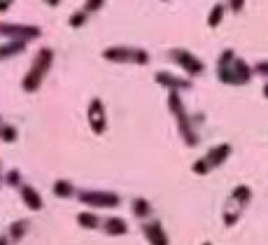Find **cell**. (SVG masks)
<instances>
[{
  "label": "cell",
  "mask_w": 268,
  "mask_h": 245,
  "mask_svg": "<svg viewBox=\"0 0 268 245\" xmlns=\"http://www.w3.org/2000/svg\"><path fill=\"white\" fill-rule=\"evenodd\" d=\"M79 200L97 208H114L119 204V197L112 192H81Z\"/></svg>",
  "instance_id": "cell-5"
},
{
  "label": "cell",
  "mask_w": 268,
  "mask_h": 245,
  "mask_svg": "<svg viewBox=\"0 0 268 245\" xmlns=\"http://www.w3.org/2000/svg\"><path fill=\"white\" fill-rule=\"evenodd\" d=\"M88 122L92 126L93 131L95 134H101L106 126L105 111H103V106L98 98L93 99L88 107Z\"/></svg>",
  "instance_id": "cell-7"
},
{
  "label": "cell",
  "mask_w": 268,
  "mask_h": 245,
  "mask_svg": "<svg viewBox=\"0 0 268 245\" xmlns=\"http://www.w3.org/2000/svg\"><path fill=\"white\" fill-rule=\"evenodd\" d=\"M103 229H105L106 233L113 236H118V235H123L128 232V225L123 220L118 217H112L108 218L103 224Z\"/></svg>",
  "instance_id": "cell-13"
},
{
  "label": "cell",
  "mask_w": 268,
  "mask_h": 245,
  "mask_svg": "<svg viewBox=\"0 0 268 245\" xmlns=\"http://www.w3.org/2000/svg\"><path fill=\"white\" fill-rule=\"evenodd\" d=\"M223 15H224V7L221 4L215 6L212 11H210L209 17H208V23H209L210 27H216L221 22V19H223Z\"/></svg>",
  "instance_id": "cell-20"
},
{
  "label": "cell",
  "mask_w": 268,
  "mask_h": 245,
  "mask_svg": "<svg viewBox=\"0 0 268 245\" xmlns=\"http://www.w3.org/2000/svg\"><path fill=\"white\" fill-rule=\"evenodd\" d=\"M52 62V52L48 48H41L35 56L34 65L23 79V89L26 91H35L41 86L42 79L48 71Z\"/></svg>",
  "instance_id": "cell-1"
},
{
  "label": "cell",
  "mask_w": 268,
  "mask_h": 245,
  "mask_svg": "<svg viewBox=\"0 0 268 245\" xmlns=\"http://www.w3.org/2000/svg\"><path fill=\"white\" fill-rule=\"evenodd\" d=\"M24 50V42L23 41H15L11 42L8 45H4L0 50V56L2 58H7V56H11V55L19 54L21 51Z\"/></svg>",
  "instance_id": "cell-14"
},
{
  "label": "cell",
  "mask_w": 268,
  "mask_h": 245,
  "mask_svg": "<svg viewBox=\"0 0 268 245\" xmlns=\"http://www.w3.org/2000/svg\"><path fill=\"white\" fill-rule=\"evenodd\" d=\"M54 193L59 197H68L73 193V185L66 180H59L54 185Z\"/></svg>",
  "instance_id": "cell-17"
},
{
  "label": "cell",
  "mask_w": 268,
  "mask_h": 245,
  "mask_svg": "<svg viewBox=\"0 0 268 245\" xmlns=\"http://www.w3.org/2000/svg\"><path fill=\"white\" fill-rule=\"evenodd\" d=\"M232 197L236 201H239L240 204H245V202L249 201V197H251V191L245 185H239V186L234 189Z\"/></svg>",
  "instance_id": "cell-18"
},
{
  "label": "cell",
  "mask_w": 268,
  "mask_h": 245,
  "mask_svg": "<svg viewBox=\"0 0 268 245\" xmlns=\"http://www.w3.org/2000/svg\"><path fill=\"white\" fill-rule=\"evenodd\" d=\"M8 4H11V2H2V6H0V11H4L8 7Z\"/></svg>",
  "instance_id": "cell-30"
},
{
  "label": "cell",
  "mask_w": 268,
  "mask_h": 245,
  "mask_svg": "<svg viewBox=\"0 0 268 245\" xmlns=\"http://www.w3.org/2000/svg\"><path fill=\"white\" fill-rule=\"evenodd\" d=\"M85 21L86 15L82 14V12H77V14H74L70 17V24H72L73 27H81L82 24L85 23Z\"/></svg>",
  "instance_id": "cell-22"
},
{
  "label": "cell",
  "mask_w": 268,
  "mask_h": 245,
  "mask_svg": "<svg viewBox=\"0 0 268 245\" xmlns=\"http://www.w3.org/2000/svg\"><path fill=\"white\" fill-rule=\"evenodd\" d=\"M6 181H7V184H10L11 186H16V185L19 184V181H21L19 172H17V171L8 172L7 177H6Z\"/></svg>",
  "instance_id": "cell-24"
},
{
  "label": "cell",
  "mask_w": 268,
  "mask_h": 245,
  "mask_svg": "<svg viewBox=\"0 0 268 245\" xmlns=\"http://www.w3.org/2000/svg\"><path fill=\"white\" fill-rule=\"evenodd\" d=\"M133 211L137 217H146L150 213V205L145 198L139 197L133 201Z\"/></svg>",
  "instance_id": "cell-16"
},
{
  "label": "cell",
  "mask_w": 268,
  "mask_h": 245,
  "mask_svg": "<svg viewBox=\"0 0 268 245\" xmlns=\"http://www.w3.org/2000/svg\"><path fill=\"white\" fill-rule=\"evenodd\" d=\"M22 197H23V201L31 211H41L42 206H43L41 196L37 193L35 189H32L28 185H24L22 187Z\"/></svg>",
  "instance_id": "cell-12"
},
{
  "label": "cell",
  "mask_w": 268,
  "mask_h": 245,
  "mask_svg": "<svg viewBox=\"0 0 268 245\" xmlns=\"http://www.w3.org/2000/svg\"><path fill=\"white\" fill-rule=\"evenodd\" d=\"M77 220H78L79 225H82L83 228L94 229L98 227V217L93 215V213H88V212H82V213H79Z\"/></svg>",
  "instance_id": "cell-15"
},
{
  "label": "cell",
  "mask_w": 268,
  "mask_h": 245,
  "mask_svg": "<svg viewBox=\"0 0 268 245\" xmlns=\"http://www.w3.org/2000/svg\"><path fill=\"white\" fill-rule=\"evenodd\" d=\"M256 70H258L260 74L268 75V62H264V63H260V65L256 66Z\"/></svg>",
  "instance_id": "cell-28"
},
{
  "label": "cell",
  "mask_w": 268,
  "mask_h": 245,
  "mask_svg": "<svg viewBox=\"0 0 268 245\" xmlns=\"http://www.w3.org/2000/svg\"><path fill=\"white\" fill-rule=\"evenodd\" d=\"M26 229H27V221H26V220H21V221L14 222L10 228L11 237L14 238L15 241H17L19 238L23 237V235L26 233Z\"/></svg>",
  "instance_id": "cell-19"
},
{
  "label": "cell",
  "mask_w": 268,
  "mask_h": 245,
  "mask_svg": "<svg viewBox=\"0 0 268 245\" xmlns=\"http://www.w3.org/2000/svg\"><path fill=\"white\" fill-rule=\"evenodd\" d=\"M172 54H173L174 61L180 66H183V68H185V71H188L189 74H200L204 70L203 63L190 52L185 51V50H174Z\"/></svg>",
  "instance_id": "cell-8"
},
{
  "label": "cell",
  "mask_w": 268,
  "mask_h": 245,
  "mask_svg": "<svg viewBox=\"0 0 268 245\" xmlns=\"http://www.w3.org/2000/svg\"><path fill=\"white\" fill-rule=\"evenodd\" d=\"M102 4H103V2H101V0H93V2H87L85 6V8L87 11H95V10H98L99 7H101Z\"/></svg>",
  "instance_id": "cell-26"
},
{
  "label": "cell",
  "mask_w": 268,
  "mask_h": 245,
  "mask_svg": "<svg viewBox=\"0 0 268 245\" xmlns=\"http://www.w3.org/2000/svg\"><path fill=\"white\" fill-rule=\"evenodd\" d=\"M103 56L113 62H136L145 65L149 56L144 50H132L128 47H112L103 51Z\"/></svg>",
  "instance_id": "cell-4"
},
{
  "label": "cell",
  "mask_w": 268,
  "mask_h": 245,
  "mask_svg": "<svg viewBox=\"0 0 268 245\" xmlns=\"http://www.w3.org/2000/svg\"><path fill=\"white\" fill-rule=\"evenodd\" d=\"M156 81L163 86H167V87L172 89V91H176V89H190L192 87V83L189 81L177 78V77L169 74V72H157Z\"/></svg>",
  "instance_id": "cell-10"
},
{
  "label": "cell",
  "mask_w": 268,
  "mask_h": 245,
  "mask_svg": "<svg viewBox=\"0 0 268 245\" xmlns=\"http://www.w3.org/2000/svg\"><path fill=\"white\" fill-rule=\"evenodd\" d=\"M2 138L4 142H14L16 140V130L10 125H4L2 129Z\"/></svg>",
  "instance_id": "cell-21"
},
{
  "label": "cell",
  "mask_w": 268,
  "mask_h": 245,
  "mask_svg": "<svg viewBox=\"0 0 268 245\" xmlns=\"http://www.w3.org/2000/svg\"><path fill=\"white\" fill-rule=\"evenodd\" d=\"M204 245H210V244H209V242H205V244H204Z\"/></svg>",
  "instance_id": "cell-32"
},
{
  "label": "cell",
  "mask_w": 268,
  "mask_h": 245,
  "mask_svg": "<svg viewBox=\"0 0 268 245\" xmlns=\"http://www.w3.org/2000/svg\"><path fill=\"white\" fill-rule=\"evenodd\" d=\"M219 78L228 85H243L251 78V70L243 59H236L234 65H224L219 67Z\"/></svg>",
  "instance_id": "cell-3"
},
{
  "label": "cell",
  "mask_w": 268,
  "mask_h": 245,
  "mask_svg": "<svg viewBox=\"0 0 268 245\" xmlns=\"http://www.w3.org/2000/svg\"><path fill=\"white\" fill-rule=\"evenodd\" d=\"M231 6H232V10L234 11H239L241 7H243V6H244V2H232Z\"/></svg>",
  "instance_id": "cell-29"
},
{
  "label": "cell",
  "mask_w": 268,
  "mask_h": 245,
  "mask_svg": "<svg viewBox=\"0 0 268 245\" xmlns=\"http://www.w3.org/2000/svg\"><path fill=\"white\" fill-rule=\"evenodd\" d=\"M193 171L196 172L197 174H205L209 171V165H208L205 160H199L193 165Z\"/></svg>",
  "instance_id": "cell-23"
},
{
  "label": "cell",
  "mask_w": 268,
  "mask_h": 245,
  "mask_svg": "<svg viewBox=\"0 0 268 245\" xmlns=\"http://www.w3.org/2000/svg\"><path fill=\"white\" fill-rule=\"evenodd\" d=\"M239 216L236 215V213H231V212H227L224 216V220H225V224L227 225H232L236 222V220H238Z\"/></svg>",
  "instance_id": "cell-27"
},
{
  "label": "cell",
  "mask_w": 268,
  "mask_h": 245,
  "mask_svg": "<svg viewBox=\"0 0 268 245\" xmlns=\"http://www.w3.org/2000/svg\"><path fill=\"white\" fill-rule=\"evenodd\" d=\"M264 96L268 98V85L264 86Z\"/></svg>",
  "instance_id": "cell-31"
},
{
  "label": "cell",
  "mask_w": 268,
  "mask_h": 245,
  "mask_svg": "<svg viewBox=\"0 0 268 245\" xmlns=\"http://www.w3.org/2000/svg\"><path fill=\"white\" fill-rule=\"evenodd\" d=\"M168 103H169L170 111L173 112L174 116L177 117L178 129H180V133L181 136H183L184 141H185L189 146H194L197 143V137L193 130H192V126H190L189 118H188L187 112L184 110V106L183 103H181V98L180 96H178V92L170 91Z\"/></svg>",
  "instance_id": "cell-2"
},
{
  "label": "cell",
  "mask_w": 268,
  "mask_h": 245,
  "mask_svg": "<svg viewBox=\"0 0 268 245\" xmlns=\"http://www.w3.org/2000/svg\"><path fill=\"white\" fill-rule=\"evenodd\" d=\"M144 233L152 245H168V237L158 221L144 225Z\"/></svg>",
  "instance_id": "cell-9"
},
{
  "label": "cell",
  "mask_w": 268,
  "mask_h": 245,
  "mask_svg": "<svg viewBox=\"0 0 268 245\" xmlns=\"http://www.w3.org/2000/svg\"><path fill=\"white\" fill-rule=\"evenodd\" d=\"M229 153H231V146H229L228 143H221L218 147L209 150V153H208L205 161H207V163L209 165V167L219 166L220 163H223L227 160V157L229 156Z\"/></svg>",
  "instance_id": "cell-11"
},
{
  "label": "cell",
  "mask_w": 268,
  "mask_h": 245,
  "mask_svg": "<svg viewBox=\"0 0 268 245\" xmlns=\"http://www.w3.org/2000/svg\"><path fill=\"white\" fill-rule=\"evenodd\" d=\"M0 32L6 36L23 37V39H31V37L41 36L42 31L35 26H22V24H6L2 23Z\"/></svg>",
  "instance_id": "cell-6"
},
{
  "label": "cell",
  "mask_w": 268,
  "mask_h": 245,
  "mask_svg": "<svg viewBox=\"0 0 268 245\" xmlns=\"http://www.w3.org/2000/svg\"><path fill=\"white\" fill-rule=\"evenodd\" d=\"M232 58H234V51H232V50H227L224 54L221 55L220 61H219V65H220V66L229 65V63H231V61H232Z\"/></svg>",
  "instance_id": "cell-25"
}]
</instances>
